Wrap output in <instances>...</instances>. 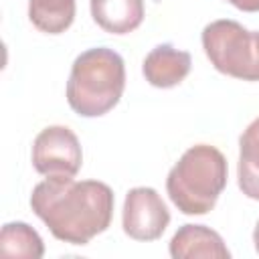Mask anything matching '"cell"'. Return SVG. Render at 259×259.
I'll return each mask as SVG.
<instances>
[{"mask_svg": "<svg viewBox=\"0 0 259 259\" xmlns=\"http://www.w3.org/2000/svg\"><path fill=\"white\" fill-rule=\"evenodd\" d=\"M113 192L99 180L47 178L30 194L32 212L47 225L55 239L87 245L103 233L113 217Z\"/></svg>", "mask_w": 259, "mask_h": 259, "instance_id": "obj_1", "label": "cell"}, {"mask_svg": "<svg viewBox=\"0 0 259 259\" xmlns=\"http://www.w3.org/2000/svg\"><path fill=\"white\" fill-rule=\"evenodd\" d=\"M227 174L229 168L223 152L208 144H196L168 172L166 190L180 212L206 214L225 190Z\"/></svg>", "mask_w": 259, "mask_h": 259, "instance_id": "obj_2", "label": "cell"}, {"mask_svg": "<svg viewBox=\"0 0 259 259\" xmlns=\"http://www.w3.org/2000/svg\"><path fill=\"white\" fill-rule=\"evenodd\" d=\"M125 89L123 59L105 47L81 53L67 81V101L83 117H99L111 111Z\"/></svg>", "mask_w": 259, "mask_h": 259, "instance_id": "obj_3", "label": "cell"}, {"mask_svg": "<svg viewBox=\"0 0 259 259\" xmlns=\"http://www.w3.org/2000/svg\"><path fill=\"white\" fill-rule=\"evenodd\" d=\"M202 49L223 75L259 81V32L247 30L237 20H214L202 30Z\"/></svg>", "mask_w": 259, "mask_h": 259, "instance_id": "obj_4", "label": "cell"}, {"mask_svg": "<svg viewBox=\"0 0 259 259\" xmlns=\"http://www.w3.org/2000/svg\"><path fill=\"white\" fill-rule=\"evenodd\" d=\"M83 152L77 136L65 125L45 127L32 144V166L47 178H73L81 170Z\"/></svg>", "mask_w": 259, "mask_h": 259, "instance_id": "obj_5", "label": "cell"}, {"mask_svg": "<svg viewBox=\"0 0 259 259\" xmlns=\"http://www.w3.org/2000/svg\"><path fill=\"white\" fill-rule=\"evenodd\" d=\"M170 223V212L160 194L150 186L132 188L125 194L121 227L134 241H156Z\"/></svg>", "mask_w": 259, "mask_h": 259, "instance_id": "obj_6", "label": "cell"}, {"mask_svg": "<svg viewBox=\"0 0 259 259\" xmlns=\"http://www.w3.org/2000/svg\"><path fill=\"white\" fill-rule=\"evenodd\" d=\"M170 255L174 259H229L231 251L217 231L204 225H182L170 241Z\"/></svg>", "mask_w": 259, "mask_h": 259, "instance_id": "obj_7", "label": "cell"}, {"mask_svg": "<svg viewBox=\"0 0 259 259\" xmlns=\"http://www.w3.org/2000/svg\"><path fill=\"white\" fill-rule=\"evenodd\" d=\"M192 59L186 51L174 49L172 45H158L152 49L142 65L146 81L160 89H170L186 79L190 73Z\"/></svg>", "mask_w": 259, "mask_h": 259, "instance_id": "obj_8", "label": "cell"}, {"mask_svg": "<svg viewBox=\"0 0 259 259\" xmlns=\"http://www.w3.org/2000/svg\"><path fill=\"white\" fill-rule=\"evenodd\" d=\"M91 16L109 34H127L144 20V0H91Z\"/></svg>", "mask_w": 259, "mask_h": 259, "instance_id": "obj_9", "label": "cell"}, {"mask_svg": "<svg viewBox=\"0 0 259 259\" xmlns=\"http://www.w3.org/2000/svg\"><path fill=\"white\" fill-rule=\"evenodd\" d=\"M237 182L245 196L259 200V117H255L239 138Z\"/></svg>", "mask_w": 259, "mask_h": 259, "instance_id": "obj_10", "label": "cell"}, {"mask_svg": "<svg viewBox=\"0 0 259 259\" xmlns=\"http://www.w3.org/2000/svg\"><path fill=\"white\" fill-rule=\"evenodd\" d=\"M28 18L40 32L61 34L73 24L75 0H30Z\"/></svg>", "mask_w": 259, "mask_h": 259, "instance_id": "obj_11", "label": "cell"}, {"mask_svg": "<svg viewBox=\"0 0 259 259\" xmlns=\"http://www.w3.org/2000/svg\"><path fill=\"white\" fill-rule=\"evenodd\" d=\"M0 253L16 259H40L45 245L40 235L26 223H6L0 233Z\"/></svg>", "mask_w": 259, "mask_h": 259, "instance_id": "obj_12", "label": "cell"}, {"mask_svg": "<svg viewBox=\"0 0 259 259\" xmlns=\"http://www.w3.org/2000/svg\"><path fill=\"white\" fill-rule=\"evenodd\" d=\"M227 2L243 12H259V0H227Z\"/></svg>", "mask_w": 259, "mask_h": 259, "instance_id": "obj_13", "label": "cell"}, {"mask_svg": "<svg viewBox=\"0 0 259 259\" xmlns=\"http://www.w3.org/2000/svg\"><path fill=\"white\" fill-rule=\"evenodd\" d=\"M253 243H255V251L259 253V221H257L255 231H253Z\"/></svg>", "mask_w": 259, "mask_h": 259, "instance_id": "obj_14", "label": "cell"}]
</instances>
